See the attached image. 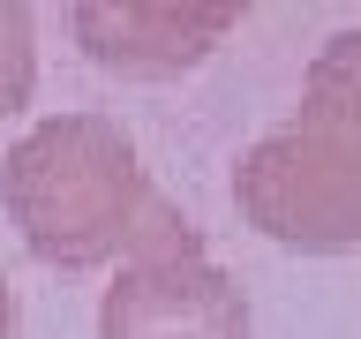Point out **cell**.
<instances>
[{
  "mask_svg": "<svg viewBox=\"0 0 361 339\" xmlns=\"http://www.w3.org/2000/svg\"><path fill=\"white\" fill-rule=\"evenodd\" d=\"M0 203L38 264L90 271L113 256H158L196 242V226L151 189L128 129L106 113H53L0 166Z\"/></svg>",
  "mask_w": 361,
  "mask_h": 339,
  "instance_id": "6da1fadb",
  "label": "cell"
},
{
  "mask_svg": "<svg viewBox=\"0 0 361 339\" xmlns=\"http://www.w3.org/2000/svg\"><path fill=\"white\" fill-rule=\"evenodd\" d=\"M233 203L256 234L286 249H361V136L324 113H293L241 158Z\"/></svg>",
  "mask_w": 361,
  "mask_h": 339,
  "instance_id": "7a4b0ae2",
  "label": "cell"
},
{
  "mask_svg": "<svg viewBox=\"0 0 361 339\" xmlns=\"http://www.w3.org/2000/svg\"><path fill=\"white\" fill-rule=\"evenodd\" d=\"M98 339H248V302L211 256L203 234L158 256L121 264L98 302Z\"/></svg>",
  "mask_w": 361,
  "mask_h": 339,
  "instance_id": "3957f363",
  "label": "cell"
},
{
  "mask_svg": "<svg viewBox=\"0 0 361 339\" xmlns=\"http://www.w3.org/2000/svg\"><path fill=\"white\" fill-rule=\"evenodd\" d=\"M233 30V8H75V38L113 76H180Z\"/></svg>",
  "mask_w": 361,
  "mask_h": 339,
  "instance_id": "277c9868",
  "label": "cell"
},
{
  "mask_svg": "<svg viewBox=\"0 0 361 339\" xmlns=\"http://www.w3.org/2000/svg\"><path fill=\"white\" fill-rule=\"evenodd\" d=\"M301 113H324V121H338V129H354V136H361V30H338V38H324V53L309 61Z\"/></svg>",
  "mask_w": 361,
  "mask_h": 339,
  "instance_id": "5b68a950",
  "label": "cell"
},
{
  "mask_svg": "<svg viewBox=\"0 0 361 339\" xmlns=\"http://www.w3.org/2000/svg\"><path fill=\"white\" fill-rule=\"evenodd\" d=\"M38 83V45H30V8H0V113H16Z\"/></svg>",
  "mask_w": 361,
  "mask_h": 339,
  "instance_id": "8992f818",
  "label": "cell"
},
{
  "mask_svg": "<svg viewBox=\"0 0 361 339\" xmlns=\"http://www.w3.org/2000/svg\"><path fill=\"white\" fill-rule=\"evenodd\" d=\"M8 324H16V302H8V279H0V339H8Z\"/></svg>",
  "mask_w": 361,
  "mask_h": 339,
  "instance_id": "52a82bcc",
  "label": "cell"
}]
</instances>
